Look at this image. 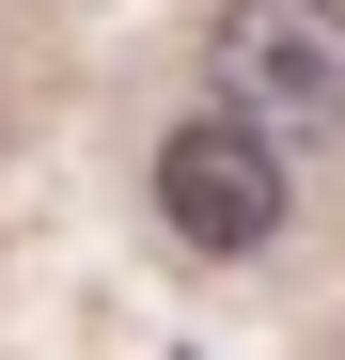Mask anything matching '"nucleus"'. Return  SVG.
I'll return each instance as SVG.
<instances>
[{
    "label": "nucleus",
    "instance_id": "obj_2",
    "mask_svg": "<svg viewBox=\"0 0 345 360\" xmlns=\"http://www.w3.org/2000/svg\"><path fill=\"white\" fill-rule=\"evenodd\" d=\"M157 219L189 235V251H267V235H282V141L204 94L189 126L157 141Z\"/></svg>",
    "mask_w": 345,
    "mask_h": 360
},
{
    "label": "nucleus",
    "instance_id": "obj_1",
    "mask_svg": "<svg viewBox=\"0 0 345 360\" xmlns=\"http://www.w3.org/2000/svg\"><path fill=\"white\" fill-rule=\"evenodd\" d=\"M204 94L251 110L267 141L345 126V0H220V32H204Z\"/></svg>",
    "mask_w": 345,
    "mask_h": 360
}]
</instances>
